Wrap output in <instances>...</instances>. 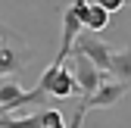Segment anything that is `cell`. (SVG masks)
<instances>
[{
  "mask_svg": "<svg viewBox=\"0 0 131 128\" xmlns=\"http://www.w3.org/2000/svg\"><path fill=\"white\" fill-rule=\"evenodd\" d=\"M38 88H41L44 94H50L53 100L72 97V94H81V88H78V81H75V75H72V69H66V62H62V66L50 62V66L44 69V75H41Z\"/></svg>",
  "mask_w": 131,
  "mask_h": 128,
  "instance_id": "cell-1",
  "label": "cell"
},
{
  "mask_svg": "<svg viewBox=\"0 0 131 128\" xmlns=\"http://www.w3.org/2000/svg\"><path fill=\"white\" fill-rule=\"evenodd\" d=\"M131 91V81H119V78H106V81L97 84L94 94H88V97H81V106L88 109H103V106H116L125 94Z\"/></svg>",
  "mask_w": 131,
  "mask_h": 128,
  "instance_id": "cell-2",
  "label": "cell"
},
{
  "mask_svg": "<svg viewBox=\"0 0 131 128\" xmlns=\"http://www.w3.org/2000/svg\"><path fill=\"white\" fill-rule=\"evenodd\" d=\"M69 56H72V75H75V81H78V88H81V97L94 94V91H97V84L109 78L106 72H100V69H97L94 62H91L84 53H81V50H72Z\"/></svg>",
  "mask_w": 131,
  "mask_h": 128,
  "instance_id": "cell-3",
  "label": "cell"
},
{
  "mask_svg": "<svg viewBox=\"0 0 131 128\" xmlns=\"http://www.w3.org/2000/svg\"><path fill=\"white\" fill-rule=\"evenodd\" d=\"M72 50H81L91 62L100 72H109V56H112V47L103 41V38H97V31H81V35L75 38V47Z\"/></svg>",
  "mask_w": 131,
  "mask_h": 128,
  "instance_id": "cell-4",
  "label": "cell"
},
{
  "mask_svg": "<svg viewBox=\"0 0 131 128\" xmlns=\"http://www.w3.org/2000/svg\"><path fill=\"white\" fill-rule=\"evenodd\" d=\"M84 31V25H81V19L72 13V9H66L62 13V41H59V53H56V66H62L66 59H69V53H72V47H75V38Z\"/></svg>",
  "mask_w": 131,
  "mask_h": 128,
  "instance_id": "cell-5",
  "label": "cell"
},
{
  "mask_svg": "<svg viewBox=\"0 0 131 128\" xmlns=\"http://www.w3.org/2000/svg\"><path fill=\"white\" fill-rule=\"evenodd\" d=\"M25 62H28V53H25V47L13 50V47L3 41V35H0V78L22 72V69H25Z\"/></svg>",
  "mask_w": 131,
  "mask_h": 128,
  "instance_id": "cell-6",
  "label": "cell"
},
{
  "mask_svg": "<svg viewBox=\"0 0 131 128\" xmlns=\"http://www.w3.org/2000/svg\"><path fill=\"white\" fill-rule=\"evenodd\" d=\"M109 78L131 81V44L125 50H112V56H109Z\"/></svg>",
  "mask_w": 131,
  "mask_h": 128,
  "instance_id": "cell-7",
  "label": "cell"
},
{
  "mask_svg": "<svg viewBox=\"0 0 131 128\" xmlns=\"http://www.w3.org/2000/svg\"><path fill=\"white\" fill-rule=\"evenodd\" d=\"M106 25H109V13H106L100 3L91 0V9H88V16H84V28H88V31H103Z\"/></svg>",
  "mask_w": 131,
  "mask_h": 128,
  "instance_id": "cell-8",
  "label": "cell"
},
{
  "mask_svg": "<svg viewBox=\"0 0 131 128\" xmlns=\"http://www.w3.org/2000/svg\"><path fill=\"white\" fill-rule=\"evenodd\" d=\"M69 122H66V116L59 113L56 106H47L41 109V128H66Z\"/></svg>",
  "mask_w": 131,
  "mask_h": 128,
  "instance_id": "cell-9",
  "label": "cell"
},
{
  "mask_svg": "<svg viewBox=\"0 0 131 128\" xmlns=\"http://www.w3.org/2000/svg\"><path fill=\"white\" fill-rule=\"evenodd\" d=\"M94 3H100V6H103V9H106L109 16H112V13H119V9H122V6L128 3V0H94Z\"/></svg>",
  "mask_w": 131,
  "mask_h": 128,
  "instance_id": "cell-10",
  "label": "cell"
},
{
  "mask_svg": "<svg viewBox=\"0 0 131 128\" xmlns=\"http://www.w3.org/2000/svg\"><path fill=\"white\" fill-rule=\"evenodd\" d=\"M0 113H3V109H0Z\"/></svg>",
  "mask_w": 131,
  "mask_h": 128,
  "instance_id": "cell-11",
  "label": "cell"
}]
</instances>
